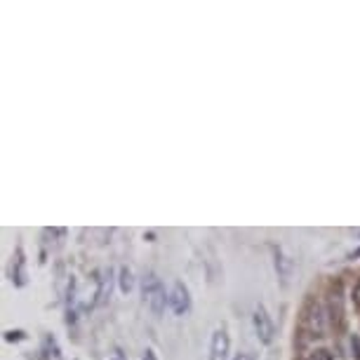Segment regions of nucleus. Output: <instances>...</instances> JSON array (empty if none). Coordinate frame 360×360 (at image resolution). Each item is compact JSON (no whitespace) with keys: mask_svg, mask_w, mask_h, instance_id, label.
<instances>
[{"mask_svg":"<svg viewBox=\"0 0 360 360\" xmlns=\"http://www.w3.org/2000/svg\"><path fill=\"white\" fill-rule=\"evenodd\" d=\"M252 325H255V335L259 337L262 344H271L274 342V335H276V325L271 321L269 311L264 304H257L255 307V314H252Z\"/></svg>","mask_w":360,"mask_h":360,"instance_id":"nucleus-1","label":"nucleus"},{"mask_svg":"<svg viewBox=\"0 0 360 360\" xmlns=\"http://www.w3.org/2000/svg\"><path fill=\"white\" fill-rule=\"evenodd\" d=\"M169 309L174 311V316H186L191 311V292L181 281H176L169 290Z\"/></svg>","mask_w":360,"mask_h":360,"instance_id":"nucleus-2","label":"nucleus"},{"mask_svg":"<svg viewBox=\"0 0 360 360\" xmlns=\"http://www.w3.org/2000/svg\"><path fill=\"white\" fill-rule=\"evenodd\" d=\"M304 325H307V328L314 332L316 337H321L323 330H325L323 309H321V304L314 302V299H309L307 307H304Z\"/></svg>","mask_w":360,"mask_h":360,"instance_id":"nucleus-3","label":"nucleus"},{"mask_svg":"<svg viewBox=\"0 0 360 360\" xmlns=\"http://www.w3.org/2000/svg\"><path fill=\"white\" fill-rule=\"evenodd\" d=\"M229 351H231V339L226 330H217L212 335V342H210V360H229Z\"/></svg>","mask_w":360,"mask_h":360,"instance_id":"nucleus-4","label":"nucleus"},{"mask_svg":"<svg viewBox=\"0 0 360 360\" xmlns=\"http://www.w3.org/2000/svg\"><path fill=\"white\" fill-rule=\"evenodd\" d=\"M10 278L17 288H24L26 285V257H24V250L17 248L15 255H12V264H10Z\"/></svg>","mask_w":360,"mask_h":360,"instance_id":"nucleus-5","label":"nucleus"},{"mask_svg":"<svg viewBox=\"0 0 360 360\" xmlns=\"http://www.w3.org/2000/svg\"><path fill=\"white\" fill-rule=\"evenodd\" d=\"M274 264H276V274L281 278V283L288 285L292 278V271H295V264H292L290 257L278 248H274Z\"/></svg>","mask_w":360,"mask_h":360,"instance_id":"nucleus-6","label":"nucleus"},{"mask_svg":"<svg viewBox=\"0 0 360 360\" xmlns=\"http://www.w3.org/2000/svg\"><path fill=\"white\" fill-rule=\"evenodd\" d=\"M330 321H332V325H337V328H342V323H344L342 290L339 288H337V292H332L330 295Z\"/></svg>","mask_w":360,"mask_h":360,"instance_id":"nucleus-7","label":"nucleus"},{"mask_svg":"<svg viewBox=\"0 0 360 360\" xmlns=\"http://www.w3.org/2000/svg\"><path fill=\"white\" fill-rule=\"evenodd\" d=\"M165 304H169V295L165 292V288L160 285V288L155 290L151 297H148V307H151V311L155 316H160L162 311H165Z\"/></svg>","mask_w":360,"mask_h":360,"instance_id":"nucleus-8","label":"nucleus"},{"mask_svg":"<svg viewBox=\"0 0 360 360\" xmlns=\"http://www.w3.org/2000/svg\"><path fill=\"white\" fill-rule=\"evenodd\" d=\"M118 288H120L123 295H127V292L134 290V276H132L130 266H120V271H118Z\"/></svg>","mask_w":360,"mask_h":360,"instance_id":"nucleus-9","label":"nucleus"},{"mask_svg":"<svg viewBox=\"0 0 360 360\" xmlns=\"http://www.w3.org/2000/svg\"><path fill=\"white\" fill-rule=\"evenodd\" d=\"M111 283H113V274H111V269H108V271H104V278H99L97 304H106V299L111 297Z\"/></svg>","mask_w":360,"mask_h":360,"instance_id":"nucleus-10","label":"nucleus"},{"mask_svg":"<svg viewBox=\"0 0 360 360\" xmlns=\"http://www.w3.org/2000/svg\"><path fill=\"white\" fill-rule=\"evenodd\" d=\"M160 285L162 283L158 281V276H155V274H146L144 276V281H141V295H144L146 302H148V297H151L153 292L160 288Z\"/></svg>","mask_w":360,"mask_h":360,"instance_id":"nucleus-11","label":"nucleus"},{"mask_svg":"<svg viewBox=\"0 0 360 360\" xmlns=\"http://www.w3.org/2000/svg\"><path fill=\"white\" fill-rule=\"evenodd\" d=\"M307 360H332V353L328 349H316V351H311Z\"/></svg>","mask_w":360,"mask_h":360,"instance_id":"nucleus-12","label":"nucleus"},{"mask_svg":"<svg viewBox=\"0 0 360 360\" xmlns=\"http://www.w3.org/2000/svg\"><path fill=\"white\" fill-rule=\"evenodd\" d=\"M351 351H353V358L360 360V335L351 337Z\"/></svg>","mask_w":360,"mask_h":360,"instance_id":"nucleus-13","label":"nucleus"},{"mask_svg":"<svg viewBox=\"0 0 360 360\" xmlns=\"http://www.w3.org/2000/svg\"><path fill=\"white\" fill-rule=\"evenodd\" d=\"M108 360H127V358H125L123 349H118V346H115V349L111 351V356H108Z\"/></svg>","mask_w":360,"mask_h":360,"instance_id":"nucleus-14","label":"nucleus"},{"mask_svg":"<svg viewBox=\"0 0 360 360\" xmlns=\"http://www.w3.org/2000/svg\"><path fill=\"white\" fill-rule=\"evenodd\" d=\"M5 339H8V342H19V339H24V332H8V335H5Z\"/></svg>","mask_w":360,"mask_h":360,"instance_id":"nucleus-15","label":"nucleus"},{"mask_svg":"<svg viewBox=\"0 0 360 360\" xmlns=\"http://www.w3.org/2000/svg\"><path fill=\"white\" fill-rule=\"evenodd\" d=\"M353 304L360 309V281L356 283V288H353Z\"/></svg>","mask_w":360,"mask_h":360,"instance_id":"nucleus-16","label":"nucleus"},{"mask_svg":"<svg viewBox=\"0 0 360 360\" xmlns=\"http://www.w3.org/2000/svg\"><path fill=\"white\" fill-rule=\"evenodd\" d=\"M141 360H158V356H155V351H153V349H146V351H144V356H141Z\"/></svg>","mask_w":360,"mask_h":360,"instance_id":"nucleus-17","label":"nucleus"},{"mask_svg":"<svg viewBox=\"0 0 360 360\" xmlns=\"http://www.w3.org/2000/svg\"><path fill=\"white\" fill-rule=\"evenodd\" d=\"M233 360H255L252 356H250V353H236V358Z\"/></svg>","mask_w":360,"mask_h":360,"instance_id":"nucleus-18","label":"nucleus"}]
</instances>
